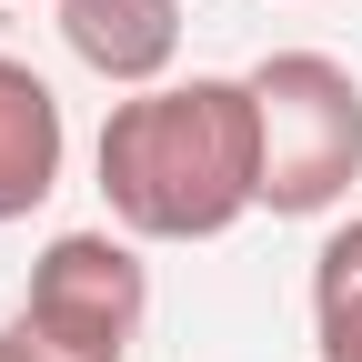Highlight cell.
<instances>
[{"label":"cell","mask_w":362,"mask_h":362,"mask_svg":"<svg viewBox=\"0 0 362 362\" xmlns=\"http://www.w3.org/2000/svg\"><path fill=\"white\" fill-rule=\"evenodd\" d=\"M90 171H101L111 232L131 242H221L232 221L262 211V111L252 81H151L111 101L101 141H90Z\"/></svg>","instance_id":"obj_1"},{"label":"cell","mask_w":362,"mask_h":362,"mask_svg":"<svg viewBox=\"0 0 362 362\" xmlns=\"http://www.w3.org/2000/svg\"><path fill=\"white\" fill-rule=\"evenodd\" d=\"M262 111V211L322 221L362 181V81L332 51H272L242 71Z\"/></svg>","instance_id":"obj_2"},{"label":"cell","mask_w":362,"mask_h":362,"mask_svg":"<svg viewBox=\"0 0 362 362\" xmlns=\"http://www.w3.org/2000/svg\"><path fill=\"white\" fill-rule=\"evenodd\" d=\"M151 322V262L131 232H61L30 262L21 312L0 322V362H131Z\"/></svg>","instance_id":"obj_3"},{"label":"cell","mask_w":362,"mask_h":362,"mask_svg":"<svg viewBox=\"0 0 362 362\" xmlns=\"http://www.w3.org/2000/svg\"><path fill=\"white\" fill-rule=\"evenodd\" d=\"M71 61L111 90H151L181 61V0H51Z\"/></svg>","instance_id":"obj_4"},{"label":"cell","mask_w":362,"mask_h":362,"mask_svg":"<svg viewBox=\"0 0 362 362\" xmlns=\"http://www.w3.org/2000/svg\"><path fill=\"white\" fill-rule=\"evenodd\" d=\"M61 161H71L61 90L40 81L30 61L0 51V221H30L40 202H51L61 192Z\"/></svg>","instance_id":"obj_5"},{"label":"cell","mask_w":362,"mask_h":362,"mask_svg":"<svg viewBox=\"0 0 362 362\" xmlns=\"http://www.w3.org/2000/svg\"><path fill=\"white\" fill-rule=\"evenodd\" d=\"M312 342L322 362H362V211L332 221L312 252Z\"/></svg>","instance_id":"obj_6"}]
</instances>
